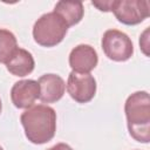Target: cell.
I'll return each mask as SVG.
<instances>
[{
  "instance_id": "cell-16",
  "label": "cell",
  "mask_w": 150,
  "mask_h": 150,
  "mask_svg": "<svg viewBox=\"0 0 150 150\" xmlns=\"http://www.w3.org/2000/svg\"><path fill=\"white\" fill-rule=\"evenodd\" d=\"M1 109H2V103H1V98H0V114H1Z\"/></svg>"
},
{
  "instance_id": "cell-6",
  "label": "cell",
  "mask_w": 150,
  "mask_h": 150,
  "mask_svg": "<svg viewBox=\"0 0 150 150\" xmlns=\"http://www.w3.org/2000/svg\"><path fill=\"white\" fill-rule=\"evenodd\" d=\"M67 91L69 96L77 103L90 102L96 94V80L90 74H77L71 71L68 75Z\"/></svg>"
},
{
  "instance_id": "cell-4",
  "label": "cell",
  "mask_w": 150,
  "mask_h": 150,
  "mask_svg": "<svg viewBox=\"0 0 150 150\" xmlns=\"http://www.w3.org/2000/svg\"><path fill=\"white\" fill-rule=\"evenodd\" d=\"M109 11L120 22L134 26L150 15V2L148 0H111Z\"/></svg>"
},
{
  "instance_id": "cell-9",
  "label": "cell",
  "mask_w": 150,
  "mask_h": 150,
  "mask_svg": "<svg viewBox=\"0 0 150 150\" xmlns=\"http://www.w3.org/2000/svg\"><path fill=\"white\" fill-rule=\"evenodd\" d=\"M40 86L39 100L43 103H54L62 98L66 83L60 75L56 74H45L40 76L38 81Z\"/></svg>"
},
{
  "instance_id": "cell-13",
  "label": "cell",
  "mask_w": 150,
  "mask_h": 150,
  "mask_svg": "<svg viewBox=\"0 0 150 150\" xmlns=\"http://www.w3.org/2000/svg\"><path fill=\"white\" fill-rule=\"evenodd\" d=\"M110 2H111V0H108V1H93L91 4L95 7H97L100 11H102V12H109Z\"/></svg>"
},
{
  "instance_id": "cell-7",
  "label": "cell",
  "mask_w": 150,
  "mask_h": 150,
  "mask_svg": "<svg viewBox=\"0 0 150 150\" xmlns=\"http://www.w3.org/2000/svg\"><path fill=\"white\" fill-rule=\"evenodd\" d=\"M98 63V55L90 45H79L71 49L69 54V66L74 73L89 74L96 68Z\"/></svg>"
},
{
  "instance_id": "cell-17",
  "label": "cell",
  "mask_w": 150,
  "mask_h": 150,
  "mask_svg": "<svg viewBox=\"0 0 150 150\" xmlns=\"http://www.w3.org/2000/svg\"><path fill=\"white\" fill-rule=\"evenodd\" d=\"M0 150H4V149H2V146H1V145H0Z\"/></svg>"
},
{
  "instance_id": "cell-12",
  "label": "cell",
  "mask_w": 150,
  "mask_h": 150,
  "mask_svg": "<svg viewBox=\"0 0 150 150\" xmlns=\"http://www.w3.org/2000/svg\"><path fill=\"white\" fill-rule=\"evenodd\" d=\"M16 49L18 41L15 35L8 29L0 28V63L6 64Z\"/></svg>"
},
{
  "instance_id": "cell-8",
  "label": "cell",
  "mask_w": 150,
  "mask_h": 150,
  "mask_svg": "<svg viewBox=\"0 0 150 150\" xmlns=\"http://www.w3.org/2000/svg\"><path fill=\"white\" fill-rule=\"evenodd\" d=\"M40 96V86L35 80H21L11 89L12 103L19 109H28Z\"/></svg>"
},
{
  "instance_id": "cell-15",
  "label": "cell",
  "mask_w": 150,
  "mask_h": 150,
  "mask_svg": "<svg viewBox=\"0 0 150 150\" xmlns=\"http://www.w3.org/2000/svg\"><path fill=\"white\" fill-rule=\"evenodd\" d=\"M47 150H74V149L70 145L66 144V143H57V144L48 148Z\"/></svg>"
},
{
  "instance_id": "cell-10",
  "label": "cell",
  "mask_w": 150,
  "mask_h": 150,
  "mask_svg": "<svg viewBox=\"0 0 150 150\" xmlns=\"http://www.w3.org/2000/svg\"><path fill=\"white\" fill-rule=\"evenodd\" d=\"M34 67L35 62L33 55L23 48H18L6 63L7 70L12 75L19 77L29 75L34 70Z\"/></svg>"
},
{
  "instance_id": "cell-14",
  "label": "cell",
  "mask_w": 150,
  "mask_h": 150,
  "mask_svg": "<svg viewBox=\"0 0 150 150\" xmlns=\"http://www.w3.org/2000/svg\"><path fill=\"white\" fill-rule=\"evenodd\" d=\"M148 33H149V29H145L144 33H143V35H142V38L139 39V46L142 47V49H143V52H144L145 55H148L146 52H145V48L149 47V45H148V36H146Z\"/></svg>"
},
{
  "instance_id": "cell-1",
  "label": "cell",
  "mask_w": 150,
  "mask_h": 150,
  "mask_svg": "<svg viewBox=\"0 0 150 150\" xmlns=\"http://www.w3.org/2000/svg\"><path fill=\"white\" fill-rule=\"evenodd\" d=\"M20 122L27 139L33 144H45L55 136L56 112L49 105H32L21 114Z\"/></svg>"
},
{
  "instance_id": "cell-3",
  "label": "cell",
  "mask_w": 150,
  "mask_h": 150,
  "mask_svg": "<svg viewBox=\"0 0 150 150\" xmlns=\"http://www.w3.org/2000/svg\"><path fill=\"white\" fill-rule=\"evenodd\" d=\"M68 25L55 12L41 15L33 26L34 41L42 47H54L59 45L68 32Z\"/></svg>"
},
{
  "instance_id": "cell-5",
  "label": "cell",
  "mask_w": 150,
  "mask_h": 150,
  "mask_svg": "<svg viewBox=\"0 0 150 150\" xmlns=\"http://www.w3.org/2000/svg\"><path fill=\"white\" fill-rule=\"evenodd\" d=\"M102 49L105 56L116 62H124L134 54L131 39L118 29H108L102 36Z\"/></svg>"
},
{
  "instance_id": "cell-2",
  "label": "cell",
  "mask_w": 150,
  "mask_h": 150,
  "mask_svg": "<svg viewBox=\"0 0 150 150\" xmlns=\"http://www.w3.org/2000/svg\"><path fill=\"white\" fill-rule=\"evenodd\" d=\"M124 112L130 136L141 143L150 142V96L148 91H136L128 96Z\"/></svg>"
},
{
  "instance_id": "cell-11",
  "label": "cell",
  "mask_w": 150,
  "mask_h": 150,
  "mask_svg": "<svg viewBox=\"0 0 150 150\" xmlns=\"http://www.w3.org/2000/svg\"><path fill=\"white\" fill-rule=\"evenodd\" d=\"M53 12L59 14L66 21L68 27H70L82 20L84 8L81 1H59L55 5Z\"/></svg>"
}]
</instances>
